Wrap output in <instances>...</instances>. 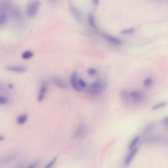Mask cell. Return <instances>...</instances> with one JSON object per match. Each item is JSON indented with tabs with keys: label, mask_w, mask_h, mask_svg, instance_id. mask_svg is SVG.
<instances>
[{
	"label": "cell",
	"mask_w": 168,
	"mask_h": 168,
	"mask_svg": "<svg viewBox=\"0 0 168 168\" xmlns=\"http://www.w3.org/2000/svg\"><path fill=\"white\" fill-rule=\"evenodd\" d=\"M107 86L106 82L101 81H95L86 89V92L90 95H98L105 91Z\"/></svg>",
	"instance_id": "cell-1"
},
{
	"label": "cell",
	"mask_w": 168,
	"mask_h": 168,
	"mask_svg": "<svg viewBox=\"0 0 168 168\" xmlns=\"http://www.w3.org/2000/svg\"><path fill=\"white\" fill-rule=\"evenodd\" d=\"M41 3L39 0H31L29 2L26 8V13L30 17H34L38 13Z\"/></svg>",
	"instance_id": "cell-2"
},
{
	"label": "cell",
	"mask_w": 168,
	"mask_h": 168,
	"mask_svg": "<svg viewBox=\"0 0 168 168\" xmlns=\"http://www.w3.org/2000/svg\"><path fill=\"white\" fill-rule=\"evenodd\" d=\"M70 81V84L71 87L74 90L78 92L83 91V89L78 84L77 73L76 71H73L71 74Z\"/></svg>",
	"instance_id": "cell-3"
},
{
	"label": "cell",
	"mask_w": 168,
	"mask_h": 168,
	"mask_svg": "<svg viewBox=\"0 0 168 168\" xmlns=\"http://www.w3.org/2000/svg\"><path fill=\"white\" fill-rule=\"evenodd\" d=\"M86 125L84 122H81L78 125L76 130L73 134V138L74 139H79L82 138L86 132Z\"/></svg>",
	"instance_id": "cell-4"
},
{
	"label": "cell",
	"mask_w": 168,
	"mask_h": 168,
	"mask_svg": "<svg viewBox=\"0 0 168 168\" xmlns=\"http://www.w3.org/2000/svg\"><path fill=\"white\" fill-rule=\"evenodd\" d=\"M102 37L106 41L114 46H120L123 44L122 40L110 35L105 34L102 35Z\"/></svg>",
	"instance_id": "cell-5"
},
{
	"label": "cell",
	"mask_w": 168,
	"mask_h": 168,
	"mask_svg": "<svg viewBox=\"0 0 168 168\" xmlns=\"http://www.w3.org/2000/svg\"><path fill=\"white\" fill-rule=\"evenodd\" d=\"M70 10L71 13L73 15V17L77 22L81 23L82 21V16L81 12L77 7L73 4L70 5Z\"/></svg>",
	"instance_id": "cell-6"
},
{
	"label": "cell",
	"mask_w": 168,
	"mask_h": 168,
	"mask_svg": "<svg viewBox=\"0 0 168 168\" xmlns=\"http://www.w3.org/2000/svg\"><path fill=\"white\" fill-rule=\"evenodd\" d=\"M52 82L55 86L62 89H68V85L63 78L59 77H54L52 78Z\"/></svg>",
	"instance_id": "cell-7"
},
{
	"label": "cell",
	"mask_w": 168,
	"mask_h": 168,
	"mask_svg": "<svg viewBox=\"0 0 168 168\" xmlns=\"http://www.w3.org/2000/svg\"><path fill=\"white\" fill-rule=\"evenodd\" d=\"M48 89V84L46 81H43L40 87V91L38 95L37 100L38 102H42L45 98Z\"/></svg>",
	"instance_id": "cell-8"
},
{
	"label": "cell",
	"mask_w": 168,
	"mask_h": 168,
	"mask_svg": "<svg viewBox=\"0 0 168 168\" xmlns=\"http://www.w3.org/2000/svg\"><path fill=\"white\" fill-rule=\"evenodd\" d=\"M138 152V149L137 148H133V150H130L129 153L127 155L126 158L125 159L124 166L125 167H128L130 166L131 162L135 158V156Z\"/></svg>",
	"instance_id": "cell-9"
},
{
	"label": "cell",
	"mask_w": 168,
	"mask_h": 168,
	"mask_svg": "<svg viewBox=\"0 0 168 168\" xmlns=\"http://www.w3.org/2000/svg\"><path fill=\"white\" fill-rule=\"evenodd\" d=\"M12 0H1L0 1V12H6L10 11L12 7Z\"/></svg>",
	"instance_id": "cell-10"
},
{
	"label": "cell",
	"mask_w": 168,
	"mask_h": 168,
	"mask_svg": "<svg viewBox=\"0 0 168 168\" xmlns=\"http://www.w3.org/2000/svg\"><path fill=\"white\" fill-rule=\"evenodd\" d=\"M10 15L11 17L15 20H19L21 17L20 9L17 5H12L10 9Z\"/></svg>",
	"instance_id": "cell-11"
},
{
	"label": "cell",
	"mask_w": 168,
	"mask_h": 168,
	"mask_svg": "<svg viewBox=\"0 0 168 168\" xmlns=\"http://www.w3.org/2000/svg\"><path fill=\"white\" fill-rule=\"evenodd\" d=\"M7 70L12 71L16 73H23L26 71L27 69L25 67L22 65H10L6 68Z\"/></svg>",
	"instance_id": "cell-12"
},
{
	"label": "cell",
	"mask_w": 168,
	"mask_h": 168,
	"mask_svg": "<svg viewBox=\"0 0 168 168\" xmlns=\"http://www.w3.org/2000/svg\"><path fill=\"white\" fill-rule=\"evenodd\" d=\"M130 96L131 100L136 102H141L144 99V95L143 93L138 90L130 92Z\"/></svg>",
	"instance_id": "cell-13"
},
{
	"label": "cell",
	"mask_w": 168,
	"mask_h": 168,
	"mask_svg": "<svg viewBox=\"0 0 168 168\" xmlns=\"http://www.w3.org/2000/svg\"><path fill=\"white\" fill-rule=\"evenodd\" d=\"M120 97L123 101L126 102L127 103H129L131 100L130 96V92L128 91L127 90L123 89L120 91Z\"/></svg>",
	"instance_id": "cell-14"
},
{
	"label": "cell",
	"mask_w": 168,
	"mask_h": 168,
	"mask_svg": "<svg viewBox=\"0 0 168 168\" xmlns=\"http://www.w3.org/2000/svg\"><path fill=\"white\" fill-rule=\"evenodd\" d=\"M88 23L89 26L93 29H97V26L95 18L94 15L92 14H89L88 16Z\"/></svg>",
	"instance_id": "cell-15"
},
{
	"label": "cell",
	"mask_w": 168,
	"mask_h": 168,
	"mask_svg": "<svg viewBox=\"0 0 168 168\" xmlns=\"http://www.w3.org/2000/svg\"><path fill=\"white\" fill-rule=\"evenodd\" d=\"M28 117L25 114H22L19 115L16 118V122L19 125H22L26 122Z\"/></svg>",
	"instance_id": "cell-16"
},
{
	"label": "cell",
	"mask_w": 168,
	"mask_h": 168,
	"mask_svg": "<svg viewBox=\"0 0 168 168\" xmlns=\"http://www.w3.org/2000/svg\"><path fill=\"white\" fill-rule=\"evenodd\" d=\"M8 20V16L5 12H1L0 13V26H4Z\"/></svg>",
	"instance_id": "cell-17"
},
{
	"label": "cell",
	"mask_w": 168,
	"mask_h": 168,
	"mask_svg": "<svg viewBox=\"0 0 168 168\" xmlns=\"http://www.w3.org/2000/svg\"><path fill=\"white\" fill-rule=\"evenodd\" d=\"M154 128V124L153 123H149L145 127L143 131V134L144 135H147L151 133V132L153 131Z\"/></svg>",
	"instance_id": "cell-18"
},
{
	"label": "cell",
	"mask_w": 168,
	"mask_h": 168,
	"mask_svg": "<svg viewBox=\"0 0 168 168\" xmlns=\"http://www.w3.org/2000/svg\"><path fill=\"white\" fill-rule=\"evenodd\" d=\"M33 52L28 50V51H25L24 52H23L21 57L23 59L29 60L32 58V57H33Z\"/></svg>",
	"instance_id": "cell-19"
},
{
	"label": "cell",
	"mask_w": 168,
	"mask_h": 168,
	"mask_svg": "<svg viewBox=\"0 0 168 168\" xmlns=\"http://www.w3.org/2000/svg\"><path fill=\"white\" fill-rule=\"evenodd\" d=\"M140 140V136L136 137L134 139H133L132 140H131V142H130L129 146V150H133V148H135V146L138 144Z\"/></svg>",
	"instance_id": "cell-20"
},
{
	"label": "cell",
	"mask_w": 168,
	"mask_h": 168,
	"mask_svg": "<svg viewBox=\"0 0 168 168\" xmlns=\"http://www.w3.org/2000/svg\"><path fill=\"white\" fill-rule=\"evenodd\" d=\"M135 32V29L134 28H127L121 31V34L123 35H130L132 34Z\"/></svg>",
	"instance_id": "cell-21"
},
{
	"label": "cell",
	"mask_w": 168,
	"mask_h": 168,
	"mask_svg": "<svg viewBox=\"0 0 168 168\" xmlns=\"http://www.w3.org/2000/svg\"><path fill=\"white\" fill-rule=\"evenodd\" d=\"M167 106V103L165 102H162L158 103L156 104L155 105H154L152 107V110H159V109H161L162 107H165L166 106Z\"/></svg>",
	"instance_id": "cell-22"
},
{
	"label": "cell",
	"mask_w": 168,
	"mask_h": 168,
	"mask_svg": "<svg viewBox=\"0 0 168 168\" xmlns=\"http://www.w3.org/2000/svg\"><path fill=\"white\" fill-rule=\"evenodd\" d=\"M151 141L152 143H164V139L160 136L154 137L151 139Z\"/></svg>",
	"instance_id": "cell-23"
},
{
	"label": "cell",
	"mask_w": 168,
	"mask_h": 168,
	"mask_svg": "<svg viewBox=\"0 0 168 168\" xmlns=\"http://www.w3.org/2000/svg\"><path fill=\"white\" fill-rule=\"evenodd\" d=\"M153 82V78L151 77H148L143 81V86L145 87H149L151 85Z\"/></svg>",
	"instance_id": "cell-24"
},
{
	"label": "cell",
	"mask_w": 168,
	"mask_h": 168,
	"mask_svg": "<svg viewBox=\"0 0 168 168\" xmlns=\"http://www.w3.org/2000/svg\"><path fill=\"white\" fill-rule=\"evenodd\" d=\"M57 159H58V156H56L49 163L47 164L45 168H50L53 167V166L55 164L56 162H57Z\"/></svg>",
	"instance_id": "cell-25"
},
{
	"label": "cell",
	"mask_w": 168,
	"mask_h": 168,
	"mask_svg": "<svg viewBox=\"0 0 168 168\" xmlns=\"http://www.w3.org/2000/svg\"><path fill=\"white\" fill-rule=\"evenodd\" d=\"M8 99L7 97L3 96H1L0 97V105H5L7 104L8 103Z\"/></svg>",
	"instance_id": "cell-26"
},
{
	"label": "cell",
	"mask_w": 168,
	"mask_h": 168,
	"mask_svg": "<svg viewBox=\"0 0 168 168\" xmlns=\"http://www.w3.org/2000/svg\"><path fill=\"white\" fill-rule=\"evenodd\" d=\"M97 70L94 69V68H90L87 70V74L90 76H94L97 74Z\"/></svg>",
	"instance_id": "cell-27"
},
{
	"label": "cell",
	"mask_w": 168,
	"mask_h": 168,
	"mask_svg": "<svg viewBox=\"0 0 168 168\" xmlns=\"http://www.w3.org/2000/svg\"><path fill=\"white\" fill-rule=\"evenodd\" d=\"M78 84L81 88H86L87 87V84L86 82L82 79L78 80Z\"/></svg>",
	"instance_id": "cell-28"
},
{
	"label": "cell",
	"mask_w": 168,
	"mask_h": 168,
	"mask_svg": "<svg viewBox=\"0 0 168 168\" xmlns=\"http://www.w3.org/2000/svg\"><path fill=\"white\" fill-rule=\"evenodd\" d=\"M38 162L36 161L35 162H34L33 163H32V164H31L29 166H28V168H37V167H38Z\"/></svg>",
	"instance_id": "cell-29"
},
{
	"label": "cell",
	"mask_w": 168,
	"mask_h": 168,
	"mask_svg": "<svg viewBox=\"0 0 168 168\" xmlns=\"http://www.w3.org/2000/svg\"><path fill=\"white\" fill-rule=\"evenodd\" d=\"M163 122L165 124L168 126V116L166 117H164V118H163Z\"/></svg>",
	"instance_id": "cell-30"
},
{
	"label": "cell",
	"mask_w": 168,
	"mask_h": 168,
	"mask_svg": "<svg viewBox=\"0 0 168 168\" xmlns=\"http://www.w3.org/2000/svg\"><path fill=\"white\" fill-rule=\"evenodd\" d=\"M92 1L95 5H97L99 4V0H92Z\"/></svg>",
	"instance_id": "cell-31"
},
{
	"label": "cell",
	"mask_w": 168,
	"mask_h": 168,
	"mask_svg": "<svg viewBox=\"0 0 168 168\" xmlns=\"http://www.w3.org/2000/svg\"><path fill=\"white\" fill-rule=\"evenodd\" d=\"M5 140V136H3L2 135H0V140H1V142H2L3 140Z\"/></svg>",
	"instance_id": "cell-32"
},
{
	"label": "cell",
	"mask_w": 168,
	"mask_h": 168,
	"mask_svg": "<svg viewBox=\"0 0 168 168\" xmlns=\"http://www.w3.org/2000/svg\"><path fill=\"white\" fill-rule=\"evenodd\" d=\"M9 88H11V89L13 88V86H12V84L9 85Z\"/></svg>",
	"instance_id": "cell-33"
},
{
	"label": "cell",
	"mask_w": 168,
	"mask_h": 168,
	"mask_svg": "<svg viewBox=\"0 0 168 168\" xmlns=\"http://www.w3.org/2000/svg\"><path fill=\"white\" fill-rule=\"evenodd\" d=\"M49 1H50L51 2H52V3H54V2H55L57 1V0H49Z\"/></svg>",
	"instance_id": "cell-34"
}]
</instances>
